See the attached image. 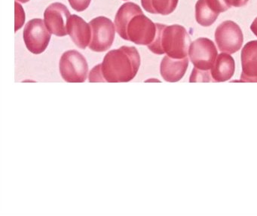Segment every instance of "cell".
Instances as JSON below:
<instances>
[{"label":"cell","mask_w":257,"mask_h":216,"mask_svg":"<svg viewBox=\"0 0 257 216\" xmlns=\"http://www.w3.org/2000/svg\"><path fill=\"white\" fill-rule=\"evenodd\" d=\"M189 66L188 58L174 59L168 55L162 59L160 65L161 76L168 82H177L183 79Z\"/></svg>","instance_id":"cell-13"},{"label":"cell","mask_w":257,"mask_h":216,"mask_svg":"<svg viewBox=\"0 0 257 216\" xmlns=\"http://www.w3.org/2000/svg\"><path fill=\"white\" fill-rule=\"evenodd\" d=\"M124 1H127V0H124Z\"/></svg>","instance_id":"cell-23"},{"label":"cell","mask_w":257,"mask_h":216,"mask_svg":"<svg viewBox=\"0 0 257 216\" xmlns=\"http://www.w3.org/2000/svg\"><path fill=\"white\" fill-rule=\"evenodd\" d=\"M228 8L231 7H242L246 5L249 0H223Z\"/></svg>","instance_id":"cell-20"},{"label":"cell","mask_w":257,"mask_h":216,"mask_svg":"<svg viewBox=\"0 0 257 216\" xmlns=\"http://www.w3.org/2000/svg\"><path fill=\"white\" fill-rule=\"evenodd\" d=\"M210 70H201L194 68L189 79V82H213Z\"/></svg>","instance_id":"cell-16"},{"label":"cell","mask_w":257,"mask_h":216,"mask_svg":"<svg viewBox=\"0 0 257 216\" xmlns=\"http://www.w3.org/2000/svg\"><path fill=\"white\" fill-rule=\"evenodd\" d=\"M241 66V82H257L256 40L246 43L242 49Z\"/></svg>","instance_id":"cell-11"},{"label":"cell","mask_w":257,"mask_h":216,"mask_svg":"<svg viewBox=\"0 0 257 216\" xmlns=\"http://www.w3.org/2000/svg\"><path fill=\"white\" fill-rule=\"evenodd\" d=\"M25 22V13L20 4L16 2V32L23 27Z\"/></svg>","instance_id":"cell-17"},{"label":"cell","mask_w":257,"mask_h":216,"mask_svg":"<svg viewBox=\"0 0 257 216\" xmlns=\"http://www.w3.org/2000/svg\"><path fill=\"white\" fill-rule=\"evenodd\" d=\"M60 73L65 82L82 83L86 80L88 65L82 54L76 50L64 52L59 62Z\"/></svg>","instance_id":"cell-4"},{"label":"cell","mask_w":257,"mask_h":216,"mask_svg":"<svg viewBox=\"0 0 257 216\" xmlns=\"http://www.w3.org/2000/svg\"><path fill=\"white\" fill-rule=\"evenodd\" d=\"M235 63L232 57L227 53L218 55L213 67L210 70L214 82H223L229 80L234 76Z\"/></svg>","instance_id":"cell-14"},{"label":"cell","mask_w":257,"mask_h":216,"mask_svg":"<svg viewBox=\"0 0 257 216\" xmlns=\"http://www.w3.org/2000/svg\"><path fill=\"white\" fill-rule=\"evenodd\" d=\"M156 36L151 44L147 46L150 51L158 55L166 54L174 59H183L189 55L190 38L186 30L178 25L167 26L156 24Z\"/></svg>","instance_id":"cell-3"},{"label":"cell","mask_w":257,"mask_h":216,"mask_svg":"<svg viewBox=\"0 0 257 216\" xmlns=\"http://www.w3.org/2000/svg\"><path fill=\"white\" fill-rule=\"evenodd\" d=\"M115 30L127 41L149 46L156 38V24L144 16L141 7L134 3L123 4L115 17Z\"/></svg>","instance_id":"cell-1"},{"label":"cell","mask_w":257,"mask_h":216,"mask_svg":"<svg viewBox=\"0 0 257 216\" xmlns=\"http://www.w3.org/2000/svg\"><path fill=\"white\" fill-rule=\"evenodd\" d=\"M51 34L42 19H35L30 21L23 32L27 49L34 55L43 53L50 43Z\"/></svg>","instance_id":"cell-7"},{"label":"cell","mask_w":257,"mask_h":216,"mask_svg":"<svg viewBox=\"0 0 257 216\" xmlns=\"http://www.w3.org/2000/svg\"><path fill=\"white\" fill-rule=\"evenodd\" d=\"M69 4L75 11L82 13L88 8L91 0H68Z\"/></svg>","instance_id":"cell-18"},{"label":"cell","mask_w":257,"mask_h":216,"mask_svg":"<svg viewBox=\"0 0 257 216\" xmlns=\"http://www.w3.org/2000/svg\"><path fill=\"white\" fill-rule=\"evenodd\" d=\"M70 13L65 5L61 3L51 4L44 13V22L49 32L56 37L68 35L67 26Z\"/></svg>","instance_id":"cell-9"},{"label":"cell","mask_w":257,"mask_h":216,"mask_svg":"<svg viewBox=\"0 0 257 216\" xmlns=\"http://www.w3.org/2000/svg\"><path fill=\"white\" fill-rule=\"evenodd\" d=\"M215 41L220 52L231 55L241 49L243 33L237 24L231 21H225L216 28Z\"/></svg>","instance_id":"cell-6"},{"label":"cell","mask_w":257,"mask_h":216,"mask_svg":"<svg viewBox=\"0 0 257 216\" xmlns=\"http://www.w3.org/2000/svg\"><path fill=\"white\" fill-rule=\"evenodd\" d=\"M68 35L77 47L85 49L91 40V28L82 18L76 15L70 16L67 26Z\"/></svg>","instance_id":"cell-12"},{"label":"cell","mask_w":257,"mask_h":216,"mask_svg":"<svg viewBox=\"0 0 257 216\" xmlns=\"http://www.w3.org/2000/svg\"><path fill=\"white\" fill-rule=\"evenodd\" d=\"M179 0H141L143 8L151 14L168 16L175 11Z\"/></svg>","instance_id":"cell-15"},{"label":"cell","mask_w":257,"mask_h":216,"mask_svg":"<svg viewBox=\"0 0 257 216\" xmlns=\"http://www.w3.org/2000/svg\"><path fill=\"white\" fill-rule=\"evenodd\" d=\"M250 30L253 33L254 35L257 37V18L253 21L252 25H250Z\"/></svg>","instance_id":"cell-21"},{"label":"cell","mask_w":257,"mask_h":216,"mask_svg":"<svg viewBox=\"0 0 257 216\" xmlns=\"http://www.w3.org/2000/svg\"><path fill=\"white\" fill-rule=\"evenodd\" d=\"M16 1H19V2L22 3V4H26V3L29 2L30 0H16Z\"/></svg>","instance_id":"cell-22"},{"label":"cell","mask_w":257,"mask_h":216,"mask_svg":"<svg viewBox=\"0 0 257 216\" xmlns=\"http://www.w3.org/2000/svg\"><path fill=\"white\" fill-rule=\"evenodd\" d=\"M89 82H105L103 75L101 72V65H98L94 67L90 72Z\"/></svg>","instance_id":"cell-19"},{"label":"cell","mask_w":257,"mask_h":216,"mask_svg":"<svg viewBox=\"0 0 257 216\" xmlns=\"http://www.w3.org/2000/svg\"><path fill=\"white\" fill-rule=\"evenodd\" d=\"M91 40L89 49L93 52H103L110 49L115 39V25L110 19L100 16L90 22Z\"/></svg>","instance_id":"cell-5"},{"label":"cell","mask_w":257,"mask_h":216,"mask_svg":"<svg viewBox=\"0 0 257 216\" xmlns=\"http://www.w3.org/2000/svg\"><path fill=\"white\" fill-rule=\"evenodd\" d=\"M100 65L105 82H128L138 74L141 56L134 46H122L108 52Z\"/></svg>","instance_id":"cell-2"},{"label":"cell","mask_w":257,"mask_h":216,"mask_svg":"<svg viewBox=\"0 0 257 216\" xmlns=\"http://www.w3.org/2000/svg\"><path fill=\"white\" fill-rule=\"evenodd\" d=\"M189 57L195 68L210 70L218 56L214 43L207 38H199L191 43Z\"/></svg>","instance_id":"cell-8"},{"label":"cell","mask_w":257,"mask_h":216,"mask_svg":"<svg viewBox=\"0 0 257 216\" xmlns=\"http://www.w3.org/2000/svg\"><path fill=\"white\" fill-rule=\"evenodd\" d=\"M229 10L223 0H198L195 5V19L198 25L210 27L219 14Z\"/></svg>","instance_id":"cell-10"}]
</instances>
